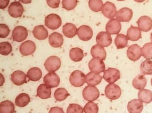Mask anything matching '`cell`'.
Here are the masks:
<instances>
[{
  "label": "cell",
  "mask_w": 152,
  "mask_h": 113,
  "mask_svg": "<svg viewBox=\"0 0 152 113\" xmlns=\"http://www.w3.org/2000/svg\"><path fill=\"white\" fill-rule=\"evenodd\" d=\"M86 76L81 71H74L69 76V82L74 87H81L86 82Z\"/></svg>",
  "instance_id": "cell-1"
},
{
  "label": "cell",
  "mask_w": 152,
  "mask_h": 113,
  "mask_svg": "<svg viewBox=\"0 0 152 113\" xmlns=\"http://www.w3.org/2000/svg\"><path fill=\"white\" fill-rule=\"evenodd\" d=\"M99 96L100 92L95 86L88 85L83 89V97L86 101L93 102L98 99Z\"/></svg>",
  "instance_id": "cell-2"
},
{
  "label": "cell",
  "mask_w": 152,
  "mask_h": 113,
  "mask_svg": "<svg viewBox=\"0 0 152 113\" xmlns=\"http://www.w3.org/2000/svg\"><path fill=\"white\" fill-rule=\"evenodd\" d=\"M45 25L50 29L56 30L59 28L62 25V20L59 15L56 14H50L45 19Z\"/></svg>",
  "instance_id": "cell-3"
},
{
  "label": "cell",
  "mask_w": 152,
  "mask_h": 113,
  "mask_svg": "<svg viewBox=\"0 0 152 113\" xmlns=\"http://www.w3.org/2000/svg\"><path fill=\"white\" fill-rule=\"evenodd\" d=\"M44 66L49 73H54L61 68V61L57 56H50L45 62Z\"/></svg>",
  "instance_id": "cell-4"
},
{
  "label": "cell",
  "mask_w": 152,
  "mask_h": 113,
  "mask_svg": "<svg viewBox=\"0 0 152 113\" xmlns=\"http://www.w3.org/2000/svg\"><path fill=\"white\" fill-rule=\"evenodd\" d=\"M105 94L108 99L116 100L120 97L121 90L118 85L110 84L106 86L105 89Z\"/></svg>",
  "instance_id": "cell-5"
},
{
  "label": "cell",
  "mask_w": 152,
  "mask_h": 113,
  "mask_svg": "<svg viewBox=\"0 0 152 113\" xmlns=\"http://www.w3.org/2000/svg\"><path fill=\"white\" fill-rule=\"evenodd\" d=\"M28 36V29L22 26L15 27L12 32L13 40L18 43L23 42L27 38Z\"/></svg>",
  "instance_id": "cell-6"
},
{
  "label": "cell",
  "mask_w": 152,
  "mask_h": 113,
  "mask_svg": "<svg viewBox=\"0 0 152 113\" xmlns=\"http://www.w3.org/2000/svg\"><path fill=\"white\" fill-rule=\"evenodd\" d=\"M103 78L109 84H114L120 78V72L115 68H108L104 71Z\"/></svg>",
  "instance_id": "cell-7"
},
{
  "label": "cell",
  "mask_w": 152,
  "mask_h": 113,
  "mask_svg": "<svg viewBox=\"0 0 152 113\" xmlns=\"http://www.w3.org/2000/svg\"><path fill=\"white\" fill-rule=\"evenodd\" d=\"M126 55L131 61H138L142 56V49L137 44H133L128 48Z\"/></svg>",
  "instance_id": "cell-8"
},
{
  "label": "cell",
  "mask_w": 152,
  "mask_h": 113,
  "mask_svg": "<svg viewBox=\"0 0 152 113\" xmlns=\"http://www.w3.org/2000/svg\"><path fill=\"white\" fill-rule=\"evenodd\" d=\"M89 69L91 72L99 74L105 70V65L103 60L99 58L92 59L88 64Z\"/></svg>",
  "instance_id": "cell-9"
},
{
  "label": "cell",
  "mask_w": 152,
  "mask_h": 113,
  "mask_svg": "<svg viewBox=\"0 0 152 113\" xmlns=\"http://www.w3.org/2000/svg\"><path fill=\"white\" fill-rule=\"evenodd\" d=\"M24 12V8L22 5L18 1L12 2L8 8V13L13 18L21 17Z\"/></svg>",
  "instance_id": "cell-10"
},
{
  "label": "cell",
  "mask_w": 152,
  "mask_h": 113,
  "mask_svg": "<svg viewBox=\"0 0 152 113\" xmlns=\"http://www.w3.org/2000/svg\"><path fill=\"white\" fill-rule=\"evenodd\" d=\"M36 50V45L33 41L28 40L21 43L20 46V51L23 56L33 54Z\"/></svg>",
  "instance_id": "cell-11"
},
{
  "label": "cell",
  "mask_w": 152,
  "mask_h": 113,
  "mask_svg": "<svg viewBox=\"0 0 152 113\" xmlns=\"http://www.w3.org/2000/svg\"><path fill=\"white\" fill-rule=\"evenodd\" d=\"M105 29L110 34H118L121 29V24L117 19L112 18L107 22Z\"/></svg>",
  "instance_id": "cell-12"
},
{
  "label": "cell",
  "mask_w": 152,
  "mask_h": 113,
  "mask_svg": "<svg viewBox=\"0 0 152 113\" xmlns=\"http://www.w3.org/2000/svg\"><path fill=\"white\" fill-rule=\"evenodd\" d=\"M77 34L80 40L88 41L92 38L93 31L89 26L82 25L77 29Z\"/></svg>",
  "instance_id": "cell-13"
},
{
  "label": "cell",
  "mask_w": 152,
  "mask_h": 113,
  "mask_svg": "<svg viewBox=\"0 0 152 113\" xmlns=\"http://www.w3.org/2000/svg\"><path fill=\"white\" fill-rule=\"evenodd\" d=\"M97 45L103 47H108L110 46L112 42V39L111 34L107 32H101L96 36V38Z\"/></svg>",
  "instance_id": "cell-14"
},
{
  "label": "cell",
  "mask_w": 152,
  "mask_h": 113,
  "mask_svg": "<svg viewBox=\"0 0 152 113\" xmlns=\"http://www.w3.org/2000/svg\"><path fill=\"white\" fill-rule=\"evenodd\" d=\"M43 82L50 87L54 88L59 85L60 78L55 73H48L44 77Z\"/></svg>",
  "instance_id": "cell-15"
},
{
  "label": "cell",
  "mask_w": 152,
  "mask_h": 113,
  "mask_svg": "<svg viewBox=\"0 0 152 113\" xmlns=\"http://www.w3.org/2000/svg\"><path fill=\"white\" fill-rule=\"evenodd\" d=\"M138 28L141 31L148 32L152 29V20L151 17L143 15L137 21Z\"/></svg>",
  "instance_id": "cell-16"
},
{
  "label": "cell",
  "mask_w": 152,
  "mask_h": 113,
  "mask_svg": "<svg viewBox=\"0 0 152 113\" xmlns=\"http://www.w3.org/2000/svg\"><path fill=\"white\" fill-rule=\"evenodd\" d=\"M27 75L21 70L14 71L11 75V80L14 85L21 86L27 83Z\"/></svg>",
  "instance_id": "cell-17"
},
{
  "label": "cell",
  "mask_w": 152,
  "mask_h": 113,
  "mask_svg": "<svg viewBox=\"0 0 152 113\" xmlns=\"http://www.w3.org/2000/svg\"><path fill=\"white\" fill-rule=\"evenodd\" d=\"M133 17V12L128 7H123L120 9L116 15V19L120 22H129Z\"/></svg>",
  "instance_id": "cell-18"
},
{
  "label": "cell",
  "mask_w": 152,
  "mask_h": 113,
  "mask_svg": "<svg viewBox=\"0 0 152 113\" xmlns=\"http://www.w3.org/2000/svg\"><path fill=\"white\" fill-rule=\"evenodd\" d=\"M102 11L104 16L110 19H112L116 16L117 13L116 7L115 4L109 1H107L104 4Z\"/></svg>",
  "instance_id": "cell-19"
},
{
  "label": "cell",
  "mask_w": 152,
  "mask_h": 113,
  "mask_svg": "<svg viewBox=\"0 0 152 113\" xmlns=\"http://www.w3.org/2000/svg\"><path fill=\"white\" fill-rule=\"evenodd\" d=\"M143 109V102L137 99H133L129 101L127 106V109L129 113H141Z\"/></svg>",
  "instance_id": "cell-20"
},
{
  "label": "cell",
  "mask_w": 152,
  "mask_h": 113,
  "mask_svg": "<svg viewBox=\"0 0 152 113\" xmlns=\"http://www.w3.org/2000/svg\"><path fill=\"white\" fill-rule=\"evenodd\" d=\"M49 43L53 48H61L63 44V37L62 35L58 32H54L51 34L48 38Z\"/></svg>",
  "instance_id": "cell-21"
},
{
  "label": "cell",
  "mask_w": 152,
  "mask_h": 113,
  "mask_svg": "<svg viewBox=\"0 0 152 113\" xmlns=\"http://www.w3.org/2000/svg\"><path fill=\"white\" fill-rule=\"evenodd\" d=\"M91 54L93 58H99L103 61L106 59L107 56V53L104 48L97 44L93 46L91 48Z\"/></svg>",
  "instance_id": "cell-22"
},
{
  "label": "cell",
  "mask_w": 152,
  "mask_h": 113,
  "mask_svg": "<svg viewBox=\"0 0 152 113\" xmlns=\"http://www.w3.org/2000/svg\"><path fill=\"white\" fill-rule=\"evenodd\" d=\"M33 34L35 38L39 40H44L48 37V33L43 25H38L34 27Z\"/></svg>",
  "instance_id": "cell-23"
},
{
  "label": "cell",
  "mask_w": 152,
  "mask_h": 113,
  "mask_svg": "<svg viewBox=\"0 0 152 113\" xmlns=\"http://www.w3.org/2000/svg\"><path fill=\"white\" fill-rule=\"evenodd\" d=\"M37 95L41 99H48L51 95V87L45 84L39 85L37 89Z\"/></svg>",
  "instance_id": "cell-24"
},
{
  "label": "cell",
  "mask_w": 152,
  "mask_h": 113,
  "mask_svg": "<svg viewBox=\"0 0 152 113\" xmlns=\"http://www.w3.org/2000/svg\"><path fill=\"white\" fill-rule=\"evenodd\" d=\"M86 83L90 86H96L101 83L102 77L99 74L93 72L88 73L86 76Z\"/></svg>",
  "instance_id": "cell-25"
},
{
  "label": "cell",
  "mask_w": 152,
  "mask_h": 113,
  "mask_svg": "<svg viewBox=\"0 0 152 113\" xmlns=\"http://www.w3.org/2000/svg\"><path fill=\"white\" fill-rule=\"evenodd\" d=\"M126 37L128 39L132 41H137L141 38V32L140 29L136 27L131 26L128 29Z\"/></svg>",
  "instance_id": "cell-26"
},
{
  "label": "cell",
  "mask_w": 152,
  "mask_h": 113,
  "mask_svg": "<svg viewBox=\"0 0 152 113\" xmlns=\"http://www.w3.org/2000/svg\"><path fill=\"white\" fill-rule=\"evenodd\" d=\"M77 29L76 26L71 23H66L63 26V33L67 38H73L77 34Z\"/></svg>",
  "instance_id": "cell-27"
},
{
  "label": "cell",
  "mask_w": 152,
  "mask_h": 113,
  "mask_svg": "<svg viewBox=\"0 0 152 113\" xmlns=\"http://www.w3.org/2000/svg\"><path fill=\"white\" fill-rule=\"evenodd\" d=\"M26 75L30 81H38L41 79L42 72L39 68L34 67L28 70Z\"/></svg>",
  "instance_id": "cell-28"
},
{
  "label": "cell",
  "mask_w": 152,
  "mask_h": 113,
  "mask_svg": "<svg viewBox=\"0 0 152 113\" xmlns=\"http://www.w3.org/2000/svg\"><path fill=\"white\" fill-rule=\"evenodd\" d=\"M147 84L146 79L143 75H138L133 79L132 81V85L133 87L137 90L144 89Z\"/></svg>",
  "instance_id": "cell-29"
},
{
  "label": "cell",
  "mask_w": 152,
  "mask_h": 113,
  "mask_svg": "<svg viewBox=\"0 0 152 113\" xmlns=\"http://www.w3.org/2000/svg\"><path fill=\"white\" fill-rule=\"evenodd\" d=\"M69 57L74 62H80L83 59L84 53L83 50L79 48H74L69 51Z\"/></svg>",
  "instance_id": "cell-30"
},
{
  "label": "cell",
  "mask_w": 152,
  "mask_h": 113,
  "mask_svg": "<svg viewBox=\"0 0 152 113\" xmlns=\"http://www.w3.org/2000/svg\"><path fill=\"white\" fill-rule=\"evenodd\" d=\"M30 102V97L26 93L20 94L15 98V105L20 107H24L27 106Z\"/></svg>",
  "instance_id": "cell-31"
},
{
  "label": "cell",
  "mask_w": 152,
  "mask_h": 113,
  "mask_svg": "<svg viewBox=\"0 0 152 113\" xmlns=\"http://www.w3.org/2000/svg\"><path fill=\"white\" fill-rule=\"evenodd\" d=\"M138 98L142 102L150 103L152 102V92L149 90L142 89L138 92Z\"/></svg>",
  "instance_id": "cell-32"
},
{
  "label": "cell",
  "mask_w": 152,
  "mask_h": 113,
  "mask_svg": "<svg viewBox=\"0 0 152 113\" xmlns=\"http://www.w3.org/2000/svg\"><path fill=\"white\" fill-rule=\"evenodd\" d=\"M15 106L14 103L8 100L2 101L0 104V113H14Z\"/></svg>",
  "instance_id": "cell-33"
},
{
  "label": "cell",
  "mask_w": 152,
  "mask_h": 113,
  "mask_svg": "<svg viewBox=\"0 0 152 113\" xmlns=\"http://www.w3.org/2000/svg\"><path fill=\"white\" fill-rule=\"evenodd\" d=\"M128 39L126 35L123 34H118L115 38V44L116 48L120 49L125 48L128 45Z\"/></svg>",
  "instance_id": "cell-34"
},
{
  "label": "cell",
  "mask_w": 152,
  "mask_h": 113,
  "mask_svg": "<svg viewBox=\"0 0 152 113\" xmlns=\"http://www.w3.org/2000/svg\"><path fill=\"white\" fill-rule=\"evenodd\" d=\"M140 70L144 75H152V61L151 59L144 61L140 66Z\"/></svg>",
  "instance_id": "cell-35"
},
{
  "label": "cell",
  "mask_w": 152,
  "mask_h": 113,
  "mask_svg": "<svg viewBox=\"0 0 152 113\" xmlns=\"http://www.w3.org/2000/svg\"><path fill=\"white\" fill-rule=\"evenodd\" d=\"M69 94L65 88L61 87L57 89L54 92V98L57 101H63L66 99Z\"/></svg>",
  "instance_id": "cell-36"
},
{
  "label": "cell",
  "mask_w": 152,
  "mask_h": 113,
  "mask_svg": "<svg viewBox=\"0 0 152 113\" xmlns=\"http://www.w3.org/2000/svg\"><path fill=\"white\" fill-rule=\"evenodd\" d=\"M88 5L90 9L95 12L102 11L104 5L102 0H89Z\"/></svg>",
  "instance_id": "cell-37"
},
{
  "label": "cell",
  "mask_w": 152,
  "mask_h": 113,
  "mask_svg": "<svg viewBox=\"0 0 152 113\" xmlns=\"http://www.w3.org/2000/svg\"><path fill=\"white\" fill-rule=\"evenodd\" d=\"M142 55L146 59H152V43H146L142 48Z\"/></svg>",
  "instance_id": "cell-38"
},
{
  "label": "cell",
  "mask_w": 152,
  "mask_h": 113,
  "mask_svg": "<svg viewBox=\"0 0 152 113\" xmlns=\"http://www.w3.org/2000/svg\"><path fill=\"white\" fill-rule=\"evenodd\" d=\"M12 51V46L9 42L0 43V54L3 56H7Z\"/></svg>",
  "instance_id": "cell-39"
},
{
  "label": "cell",
  "mask_w": 152,
  "mask_h": 113,
  "mask_svg": "<svg viewBox=\"0 0 152 113\" xmlns=\"http://www.w3.org/2000/svg\"><path fill=\"white\" fill-rule=\"evenodd\" d=\"M83 110L84 113H98L99 107L95 103L89 102L85 105Z\"/></svg>",
  "instance_id": "cell-40"
},
{
  "label": "cell",
  "mask_w": 152,
  "mask_h": 113,
  "mask_svg": "<svg viewBox=\"0 0 152 113\" xmlns=\"http://www.w3.org/2000/svg\"><path fill=\"white\" fill-rule=\"evenodd\" d=\"M77 0H62V7L67 10H72L77 4Z\"/></svg>",
  "instance_id": "cell-41"
},
{
  "label": "cell",
  "mask_w": 152,
  "mask_h": 113,
  "mask_svg": "<svg viewBox=\"0 0 152 113\" xmlns=\"http://www.w3.org/2000/svg\"><path fill=\"white\" fill-rule=\"evenodd\" d=\"M84 113V110L82 107L76 103L70 104L67 109V113Z\"/></svg>",
  "instance_id": "cell-42"
},
{
  "label": "cell",
  "mask_w": 152,
  "mask_h": 113,
  "mask_svg": "<svg viewBox=\"0 0 152 113\" xmlns=\"http://www.w3.org/2000/svg\"><path fill=\"white\" fill-rule=\"evenodd\" d=\"M10 29L7 25L0 24V37L1 38H5L10 34Z\"/></svg>",
  "instance_id": "cell-43"
},
{
  "label": "cell",
  "mask_w": 152,
  "mask_h": 113,
  "mask_svg": "<svg viewBox=\"0 0 152 113\" xmlns=\"http://www.w3.org/2000/svg\"><path fill=\"white\" fill-rule=\"evenodd\" d=\"M48 6L51 8L56 9L59 7L61 1L60 0H46Z\"/></svg>",
  "instance_id": "cell-44"
},
{
  "label": "cell",
  "mask_w": 152,
  "mask_h": 113,
  "mask_svg": "<svg viewBox=\"0 0 152 113\" xmlns=\"http://www.w3.org/2000/svg\"><path fill=\"white\" fill-rule=\"evenodd\" d=\"M48 113H64L62 108L59 107H53L50 109Z\"/></svg>",
  "instance_id": "cell-45"
},
{
  "label": "cell",
  "mask_w": 152,
  "mask_h": 113,
  "mask_svg": "<svg viewBox=\"0 0 152 113\" xmlns=\"http://www.w3.org/2000/svg\"><path fill=\"white\" fill-rule=\"evenodd\" d=\"M10 0H0V9H4L8 7Z\"/></svg>",
  "instance_id": "cell-46"
},
{
  "label": "cell",
  "mask_w": 152,
  "mask_h": 113,
  "mask_svg": "<svg viewBox=\"0 0 152 113\" xmlns=\"http://www.w3.org/2000/svg\"><path fill=\"white\" fill-rule=\"evenodd\" d=\"M32 0H20V1L23 4H30Z\"/></svg>",
  "instance_id": "cell-47"
},
{
  "label": "cell",
  "mask_w": 152,
  "mask_h": 113,
  "mask_svg": "<svg viewBox=\"0 0 152 113\" xmlns=\"http://www.w3.org/2000/svg\"><path fill=\"white\" fill-rule=\"evenodd\" d=\"M134 1H136V2H138V3H141V2H144L145 0H134Z\"/></svg>",
  "instance_id": "cell-48"
},
{
  "label": "cell",
  "mask_w": 152,
  "mask_h": 113,
  "mask_svg": "<svg viewBox=\"0 0 152 113\" xmlns=\"http://www.w3.org/2000/svg\"><path fill=\"white\" fill-rule=\"evenodd\" d=\"M151 41H152V33H151Z\"/></svg>",
  "instance_id": "cell-49"
},
{
  "label": "cell",
  "mask_w": 152,
  "mask_h": 113,
  "mask_svg": "<svg viewBox=\"0 0 152 113\" xmlns=\"http://www.w3.org/2000/svg\"><path fill=\"white\" fill-rule=\"evenodd\" d=\"M118 1H125V0H117Z\"/></svg>",
  "instance_id": "cell-50"
},
{
  "label": "cell",
  "mask_w": 152,
  "mask_h": 113,
  "mask_svg": "<svg viewBox=\"0 0 152 113\" xmlns=\"http://www.w3.org/2000/svg\"><path fill=\"white\" fill-rule=\"evenodd\" d=\"M151 85H152V79H151Z\"/></svg>",
  "instance_id": "cell-51"
}]
</instances>
